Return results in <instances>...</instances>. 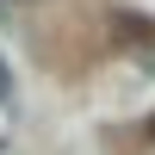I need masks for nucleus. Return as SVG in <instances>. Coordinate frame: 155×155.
<instances>
[{
  "label": "nucleus",
  "instance_id": "obj_1",
  "mask_svg": "<svg viewBox=\"0 0 155 155\" xmlns=\"http://www.w3.org/2000/svg\"><path fill=\"white\" fill-rule=\"evenodd\" d=\"M6 99H12V87H6V68H0V106H6Z\"/></svg>",
  "mask_w": 155,
  "mask_h": 155
}]
</instances>
